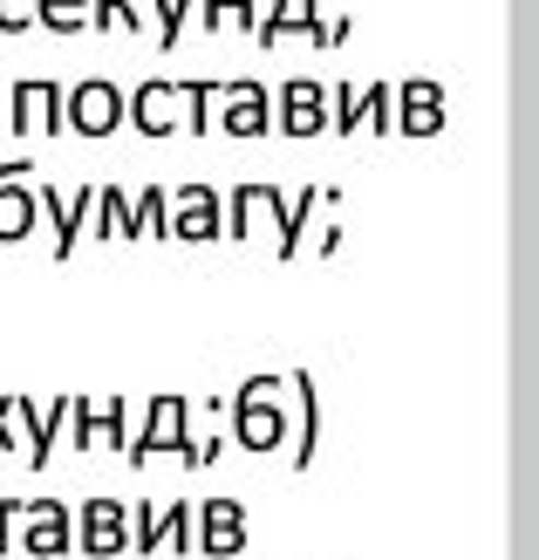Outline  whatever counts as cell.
<instances>
[{"label": "cell", "mask_w": 539, "mask_h": 560, "mask_svg": "<svg viewBox=\"0 0 539 560\" xmlns=\"http://www.w3.org/2000/svg\"><path fill=\"white\" fill-rule=\"evenodd\" d=\"M21 520V499H0V553H8V526Z\"/></svg>", "instance_id": "obj_35"}, {"label": "cell", "mask_w": 539, "mask_h": 560, "mask_svg": "<svg viewBox=\"0 0 539 560\" xmlns=\"http://www.w3.org/2000/svg\"><path fill=\"white\" fill-rule=\"evenodd\" d=\"M225 233V199L212 185H178L172 191V240H191V246H206Z\"/></svg>", "instance_id": "obj_13"}, {"label": "cell", "mask_w": 539, "mask_h": 560, "mask_svg": "<svg viewBox=\"0 0 539 560\" xmlns=\"http://www.w3.org/2000/svg\"><path fill=\"white\" fill-rule=\"evenodd\" d=\"M42 27H55V35H82V27H90V0H42Z\"/></svg>", "instance_id": "obj_26"}, {"label": "cell", "mask_w": 539, "mask_h": 560, "mask_svg": "<svg viewBox=\"0 0 539 560\" xmlns=\"http://www.w3.org/2000/svg\"><path fill=\"white\" fill-rule=\"evenodd\" d=\"M288 397H294V471H307L321 458V389L307 370L288 376Z\"/></svg>", "instance_id": "obj_17"}, {"label": "cell", "mask_w": 539, "mask_h": 560, "mask_svg": "<svg viewBox=\"0 0 539 560\" xmlns=\"http://www.w3.org/2000/svg\"><path fill=\"white\" fill-rule=\"evenodd\" d=\"M75 547V513L62 506V499H21V553H69Z\"/></svg>", "instance_id": "obj_9"}, {"label": "cell", "mask_w": 539, "mask_h": 560, "mask_svg": "<svg viewBox=\"0 0 539 560\" xmlns=\"http://www.w3.org/2000/svg\"><path fill=\"white\" fill-rule=\"evenodd\" d=\"M396 130L403 137H437L444 130V82L437 75H410L396 90Z\"/></svg>", "instance_id": "obj_16"}, {"label": "cell", "mask_w": 539, "mask_h": 560, "mask_svg": "<svg viewBox=\"0 0 539 560\" xmlns=\"http://www.w3.org/2000/svg\"><path fill=\"white\" fill-rule=\"evenodd\" d=\"M144 8H130V0H90V27H137Z\"/></svg>", "instance_id": "obj_31"}, {"label": "cell", "mask_w": 539, "mask_h": 560, "mask_svg": "<svg viewBox=\"0 0 539 560\" xmlns=\"http://www.w3.org/2000/svg\"><path fill=\"white\" fill-rule=\"evenodd\" d=\"M137 240H172V191H137Z\"/></svg>", "instance_id": "obj_23"}, {"label": "cell", "mask_w": 539, "mask_h": 560, "mask_svg": "<svg viewBox=\"0 0 539 560\" xmlns=\"http://www.w3.org/2000/svg\"><path fill=\"white\" fill-rule=\"evenodd\" d=\"M35 424H42V404L35 397H0V444H21V458H27Z\"/></svg>", "instance_id": "obj_22"}, {"label": "cell", "mask_w": 539, "mask_h": 560, "mask_svg": "<svg viewBox=\"0 0 539 560\" xmlns=\"http://www.w3.org/2000/svg\"><path fill=\"white\" fill-rule=\"evenodd\" d=\"M69 444L75 452H103V444H130V397H69Z\"/></svg>", "instance_id": "obj_6"}, {"label": "cell", "mask_w": 539, "mask_h": 560, "mask_svg": "<svg viewBox=\"0 0 539 560\" xmlns=\"http://www.w3.org/2000/svg\"><path fill=\"white\" fill-rule=\"evenodd\" d=\"M225 90H219V82L212 75H198V82H185V137H206L219 117H212V103H219Z\"/></svg>", "instance_id": "obj_24"}, {"label": "cell", "mask_w": 539, "mask_h": 560, "mask_svg": "<svg viewBox=\"0 0 539 560\" xmlns=\"http://www.w3.org/2000/svg\"><path fill=\"white\" fill-rule=\"evenodd\" d=\"M288 137H321L335 117H328V90L315 75H294V82H280V117H273Z\"/></svg>", "instance_id": "obj_14"}, {"label": "cell", "mask_w": 539, "mask_h": 560, "mask_svg": "<svg viewBox=\"0 0 539 560\" xmlns=\"http://www.w3.org/2000/svg\"><path fill=\"white\" fill-rule=\"evenodd\" d=\"M225 137H267L273 130V96H267V82H225Z\"/></svg>", "instance_id": "obj_18"}, {"label": "cell", "mask_w": 539, "mask_h": 560, "mask_svg": "<svg viewBox=\"0 0 539 560\" xmlns=\"http://www.w3.org/2000/svg\"><path fill=\"white\" fill-rule=\"evenodd\" d=\"M75 547L90 553V560L130 553V506H124V499H82V513H75Z\"/></svg>", "instance_id": "obj_8"}, {"label": "cell", "mask_w": 539, "mask_h": 560, "mask_svg": "<svg viewBox=\"0 0 539 560\" xmlns=\"http://www.w3.org/2000/svg\"><path fill=\"white\" fill-rule=\"evenodd\" d=\"M151 8H157V42L178 48V35H185V21H191L198 0H151Z\"/></svg>", "instance_id": "obj_29"}, {"label": "cell", "mask_w": 539, "mask_h": 560, "mask_svg": "<svg viewBox=\"0 0 539 560\" xmlns=\"http://www.w3.org/2000/svg\"><path fill=\"white\" fill-rule=\"evenodd\" d=\"M198 21H206V27H212V35H219V27H225V21H233V0H198Z\"/></svg>", "instance_id": "obj_32"}, {"label": "cell", "mask_w": 539, "mask_h": 560, "mask_svg": "<svg viewBox=\"0 0 539 560\" xmlns=\"http://www.w3.org/2000/svg\"><path fill=\"white\" fill-rule=\"evenodd\" d=\"M335 199L328 185H301V191H288V212L273 219V240H280V260H294L301 254V240H307V219H315L321 206Z\"/></svg>", "instance_id": "obj_20"}, {"label": "cell", "mask_w": 539, "mask_h": 560, "mask_svg": "<svg viewBox=\"0 0 539 560\" xmlns=\"http://www.w3.org/2000/svg\"><path fill=\"white\" fill-rule=\"evenodd\" d=\"M42 27V0H0V35H27Z\"/></svg>", "instance_id": "obj_30"}, {"label": "cell", "mask_w": 539, "mask_h": 560, "mask_svg": "<svg viewBox=\"0 0 539 560\" xmlns=\"http://www.w3.org/2000/svg\"><path fill=\"white\" fill-rule=\"evenodd\" d=\"M328 117H335V137L362 130V90H355V82H335V96H328Z\"/></svg>", "instance_id": "obj_27"}, {"label": "cell", "mask_w": 539, "mask_h": 560, "mask_svg": "<svg viewBox=\"0 0 539 560\" xmlns=\"http://www.w3.org/2000/svg\"><path fill=\"white\" fill-rule=\"evenodd\" d=\"M35 164H0V246H21L42 219V185H27Z\"/></svg>", "instance_id": "obj_12"}, {"label": "cell", "mask_w": 539, "mask_h": 560, "mask_svg": "<svg viewBox=\"0 0 539 560\" xmlns=\"http://www.w3.org/2000/svg\"><path fill=\"white\" fill-rule=\"evenodd\" d=\"M62 424H69V397H55L48 410H42V424H35V444H27V465H48L55 458V444H62Z\"/></svg>", "instance_id": "obj_25"}, {"label": "cell", "mask_w": 539, "mask_h": 560, "mask_svg": "<svg viewBox=\"0 0 539 560\" xmlns=\"http://www.w3.org/2000/svg\"><path fill=\"white\" fill-rule=\"evenodd\" d=\"M117 124H130V90H117L109 75H82L69 90V130L75 137H117Z\"/></svg>", "instance_id": "obj_5"}, {"label": "cell", "mask_w": 539, "mask_h": 560, "mask_svg": "<svg viewBox=\"0 0 539 560\" xmlns=\"http://www.w3.org/2000/svg\"><path fill=\"white\" fill-rule=\"evenodd\" d=\"M185 424H191V397H185V389H157L151 410H144V431L124 444L130 465H151V458H164V452H178V458H185V452H191Z\"/></svg>", "instance_id": "obj_2"}, {"label": "cell", "mask_w": 539, "mask_h": 560, "mask_svg": "<svg viewBox=\"0 0 539 560\" xmlns=\"http://www.w3.org/2000/svg\"><path fill=\"white\" fill-rule=\"evenodd\" d=\"M96 199H103V185H75L69 199H62V185H42V212L55 219V260H69L75 240L96 226Z\"/></svg>", "instance_id": "obj_10"}, {"label": "cell", "mask_w": 539, "mask_h": 560, "mask_svg": "<svg viewBox=\"0 0 539 560\" xmlns=\"http://www.w3.org/2000/svg\"><path fill=\"white\" fill-rule=\"evenodd\" d=\"M62 124H69L62 82H42V75L14 82V96H8V130H55V137H62Z\"/></svg>", "instance_id": "obj_11"}, {"label": "cell", "mask_w": 539, "mask_h": 560, "mask_svg": "<svg viewBox=\"0 0 539 560\" xmlns=\"http://www.w3.org/2000/svg\"><path fill=\"white\" fill-rule=\"evenodd\" d=\"M253 35H260V48H280L288 35H307L315 48H342V42H349V14L321 21L315 0H273V8L260 14V27H253Z\"/></svg>", "instance_id": "obj_4"}, {"label": "cell", "mask_w": 539, "mask_h": 560, "mask_svg": "<svg viewBox=\"0 0 539 560\" xmlns=\"http://www.w3.org/2000/svg\"><path fill=\"white\" fill-rule=\"evenodd\" d=\"M130 124L144 137L185 130V82H144V90H130Z\"/></svg>", "instance_id": "obj_15"}, {"label": "cell", "mask_w": 539, "mask_h": 560, "mask_svg": "<svg viewBox=\"0 0 539 560\" xmlns=\"http://www.w3.org/2000/svg\"><path fill=\"white\" fill-rule=\"evenodd\" d=\"M280 376H246L239 389H233V404H225V417H233V444H246V452H280V444L294 438V410H288V397H280Z\"/></svg>", "instance_id": "obj_1"}, {"label": "cell", "mask_w": 539, "mask_h": 560, "mask_svg": "<svg viewBox=\"0 0 539 560\" xmlns=\"http://www.w3.org/2000/svg\"><path fill=\"white\" fill-rule=\"evenodd\" d=\"M260 14H267L260 0H233V21H239V27H260Z\"/></svg>", "instance_id": "obj_34"}, {"label": "cell", "mask_w": 539, "mask_h": 560, "mask_svg": "<svg viewBox=\"0 0 539 560\" xmlns=\"http://www.w3.org/2000/svg\"><path fill=\"white\" fill-rule=\"evenodd\" d=\"M96 240H137V199H124L117 185H103V199H96Z\"/></svg>", "instance_id": "obj_21"}, {"label": "cell", "mask_w": 539, "mask_h": 560, "mask_svg": "<svg viewBox=\"0 0 539 560\" xmlns=\"http://www.w3.org/2000/svg\"><path fill=\"white\" fill-rule=\"evenodd\" d=\"M246 534H253V520H246V499H198V553L206 560H233L246 553Z\"/></svg>", "instance_id": "obj_7"}, {"label": "cell", "mask_w": 539, "mask_h": 560, "mask_svg": "<svg viewBox=\"0 0 539 560\" xmlns=\"http://www.w3.org/2000/svg\"><path fill=\"white\" fill-rule=\"evenodd\" d=\"M198 553V513L185 506V499H172V506H151V499H137L130 506V553Z\"/></svg>", "instance_id": "obj_3"}, {"label": "cell", "mask_w": 539, "mask_h": 560, "mask_svg": "<svg viewBox=\"0 0 539 560\" xmlns=\"http://www.w3.org/2000/svg\"><path fill=\"white\" fill-rule=\"evenodd\" d=\"M288 199H280V185H233V199H225V233L246 240L260 219H280Z\"/></svg>", "instance_id": "obj_19"}, {"label": "cell", "mask_w": 539, "mask_h": 560, "mask_svg": "<svg viewBox=\"0 0 539 560\" xmlns=\"http://www.w3.org/2000/svg\"><path fill=\"white\" fill-rule=\"evenodd\" d=\"M362 124L389 137V124H396V96H389V82H368V90H362Z\"/></svg>", "instance_id": "obj_28"}, {"label": "cell", "mask_w": 539, "mask_h": 560, "mask_svg": "<svg viewBox=\"0 0 539 560\" xmlns=\"http://www.w3.org/2000/svg\"><path fill=\"white\" fill-rule=\"evenodd\" d=\"M219 444H225V438H198V444H191V452H185V465H191V471H206V465L219 458Z\"/></svg>", "instance_id": "obj_33"}]
</instances>
